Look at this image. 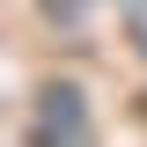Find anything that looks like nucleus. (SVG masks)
<instances>
[{
    "label": "nucleus",
    "instance_id": "1",
    "mask_svg": "<svg viewBox=\"0 0 147 147\" xmlns=\"http://www.w3.org/2000/svg\"><path fill=\"white\" fill-rule=\"evenodd\" d=\"M37 7H44V15H59V22H74V15H81V0H37Z\"/></svg>",
    "mask_w": 147,
    "mask_h": 147
},
{
    "label": "nucleus",
    "instance_id": "2",
    "mask_svg": "<svg viewBox=\"0 0 147 147\" xmlns=\"http://www.w3.org/2000/svg\"><path fill=\"white\" fill-rule=\"evenodd\" d=\"M132 37H140V52H147V15H140V22H132Z\"/></svg>",
    "mask_w": 147,
    "mask_h": 147
}]
</instances>
